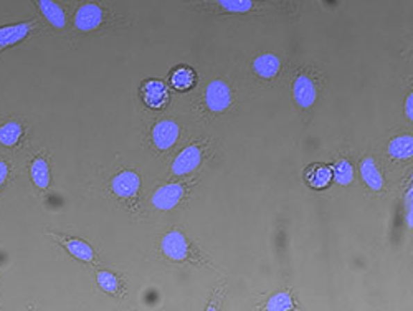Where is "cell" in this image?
Here are the masks:
<instances>
[{
    "label": "cell",
    "instance_id": "cell-3",
    "mask_svg": "<svg viewBox=\"0 0 413 311\" xmlns=\"http://www.w3.org/2000/svg\"><path fill=\"white\" fill-rule=\"evenodd\" d=\"M40 28L37 20H24L15 24L0 25V51H6L12 47L20 45Z\"/></svg>",
    "mask_w": 413,
    "mask_h": 311
},
{
    "label": "cell",
    "instance_id": "cell-22",
    "mask_svg": "<svg viewBox=\"0 0 413 311\" xmlns=\"http://www.w3.org/2000/svg\"><path fill=\"white\" fill-rule=\"evenodd\" d=\"M332 180L339 185H349L354 180V167L349 161L341 159L332 166Z\"/></svg>",
    "mask_w": 413,
    "mask_h": 311
},
{
    "label": "cell",
    "instance_id": "cell-6",
    "mask_svg": "<svg viewBox=\"0 0 413 311\" xmlns=\"http://www.w3.org/2000/svg\"><path fill=\"white\" fill-rule=\"evenodd\" d=\"M33 6L37 7L38 14L47 24L50 25L53 30H62L67 28L68 25V15L67 8H65L58 0H32Z\"/></svg>",
    "mask_w": 413,
    "mask_h": 311
},
{
    "label": "cell",
    "instance_id": "cell-23",
    "mask_svg": "<svg viewBox=\"0 0 413 311\" xmlns=\"http://www.w3.org/2000/svg\"><path fill=\"white\" fill-rule=\"evenodd\" d=\"M267 310H271V311H280V310H291L294 308V303L293 300H291V295L288 292H280L276 293V295H273L269 298V301L264 306Z\"/></svg>",
    "mask_w": 413,
    "mask_h": 311
},
{
    "label": "cell",
    "instance_id": "cell-18",
    "mask_svg": "<svg viewBox=\"0 0 413 311\" xmlns=\"http://www.w3.org/2000/svg\"><path fill=\"white\" fill-rule=\"evenodd\" d=\"M360 176H362L364 183L367 184L372 191L377 192L384 189V177H382L373 158H365L364 161L360 162Z\"/></svg>",
    "mask_w": 413,
    "mask_h": 311
},
{
    "label": "cell",
    "instance_id": "cell-27",
    "mask_svg": "<svg viewBox=\"0 0 413 311\" xmlns=\"http://www.w3.org/2000/svg\"><path fill=\"white\" fill-rule=\"evenodd\" d=\"M2 53H3V51H0V55H2Z\"/></svg>",
    "mask_w": 413,
    "mask_h": 311
},
{
    "label": "cell",
    "instance_id": "cell-19",
    "mask_svg": "<svg viewBox=\"0 0 413 311\" xmlns=\"http://www.w3.org/2000/svg\"><path fill=\"white\" fill-rule=\"evenodd\" d=\"M280 67H281L280 58L273 53L260 55V57H256L253 62V70L256 72V75L267 78V80H269V78H275L278 75V72H280Z\"/></svg>",
    "mask_w": 413,
    "mask_h": 311
},
{
    "label": "cell",
    "instance_id": "cell-4",
    "mask_svg": "<svg viewBox=\"0 0 413 311\" xmlns=\"http://www.w3.org/2000/svg\"><path fill=\"white\" fill-rule=\"evenodd\" d=\"M47 235L58 242V245H62V247L67 250L73 258H76V260L88 263V265H94V263H96V253H94V249L91 247L86 240L80 239V237L65 235V233H56V232H47Z\"/></svg>",
    "mask_w": 413,
    "mask_h": 311
},
{
    "label": "cell",
    "instance_id": "cell-13",
    "mask_svg": "<svg viewBox=\"0 0 413 311\" xmlns=\"http://www.w3.org/2000/svg\"><path fill=\"white\" fill-rule=\"evenodd\" d=\"M19 156L0 153V197L15 183L17 176H19Z\"/></svg>",
    "mask_w": 413,
    "mask_h": 311
},
{
    "label": "cell",
    "instance_id": "cell-16",
    "mask_svg": "<svg viewBox=\"0 0 413 311\" xmlns=\"http://www.w3.org/2000/svg\"><path fill=\"white\" fill-rule=\"evenodd\" d=\"M293 96H294V101H296L301 108H311L314 105L316 96H317L314 81L306 75L298 76L293 85Z\"/></svg>",
    "mask_w": 413,
    "mask_h": 311
},
{
    "label": "cell",
    "instance_id": "cell-10",
    "mask_svg": "<svg viewBox=\"0 0 413 311\" xmlns=\"http://www.w3.org/2000/svg\"><path fill=\"white\" fill-rule=\"evenodd\" d=\"M179 133H180L179 124H177L176 121L164 119V121H159V123L152 128L151 137L155 148L160 151H167L177 142Z\"/></svg>",
    "mask_w": 413,
    "mask_h": 311
},
{
    "label": "cell",
    "instance_id": "cell-26",
    "mask_svg": "<svg viewBox=\"0 0 413 311\" xmlns=\"http://www.w3.org/2000/svg\"><path fill=\"white\" fill-rule=\"evenodd\" d=\"M413 94H408V98H407V105H405V110H407V116H408V119H413Z\"/></svg>",
    "mask_w": 413,
    "mask_h": 311
},
{
    "label": "cell",
    "instance_id": "cell-15",
    "mask_svg": "<svg viewBox=\"0 0 413 311\" xmlns=\"http://www.w3.org/2000/svg\"><path fill=\"white\" fill-rule=\"evenodd\" d=\"M304 180L310 187L316 189V191H323L332 183V167L328 164H312L304 171Z\"/></svg>",
    "mask_w": 413,
    "mask_h": 311
},
{
    "label": "cell",
    "instance_id": "cell-11",
    "mask_svg": "<svg viewBox=\"0 0 413 311\" xmlns=\"http://www.w3.org/2000/svg\"><path fill=\"white\" fill-rule=\"evenodd\" d=\"M162 252L167 258L174 262H184L189 257V244L185 235L179 230H172L165 233L162 239Z\"/></svg>",
    "mask_w": 413,
    "mask_h": 311
},
{
    "label": "cell",
    "instance_id": "cell-9",
    "mask_svg": "<svg viewBox=\"0 0 413 311\" xmlns=\"http://www.w3.org/2000/svg\"><path fill=\"white\" fill-rule=\"evenodd\" d=\"M205 103L208 110L214 113H221L232 105V92L230 86L221 80H214L207 86L205 92Z\"/></svg>",
    "mask_w": 413,
    "mask_h": 311
},
{
    "label": "cell",
    "instance_id": "cell-1",
    "mask_svg": "<svg viewBox=\"0 0 413 311\" xmlns=\"http://www.w3.org/2000/svg\"><path fill=\"white\" fill-rule=\"evenodd\" d=\"M28 124L20 116H2L0 118V153H22L28 140Z\"/></svg>",
    "mask_w": 413,
    "mask_h": 311
},
{
    "label": "cell",
    "instance_id": "cell-17",
    "mask_svg": "<svg viewBox=\"0 0 413 311\" xmlns=\"http://www.w3.org/2000/svg\"><path fill=\"white\" fill-rule=\"evenodd\" d=\"M169 85L176 92H189V90H192L197 85V73L194 72V68L187 67V65H180L176 70H172L171 76H169Z\"/></svg>",
    "mask_w": 413,
    "mask_h": 311
},
{
    "label": "cell",
    "instance_id": "cell-12",
    "mask_svg": "<svg viewBox=\"0 0 413 311\" xmlns=\"http://www.w3.org/2000/svg\"><path fill=\"white\" fill-rule=\"evenodd\" d=\"M184 185L182 184H167L159 187L152 196V204L159 210H171L184 197Z\"/></svg>",
    "mask_w": 413,
    "mask_h": 311
},
{
    "label": "cell",
    "instance_id": "cell-25",
    "mask_svg": "<svg viewBox=\"0 0 413 311\" xmlns=\"http://www.w3.org/2000/svg\"><path fill=\"white\" fill-rule=\"evenodd\" d=\"M407 210H408V214H407V224H408V227L412 228V189L407 194Z\"/></svg>",
    "mask_w": 413,
    "mask_h": 311
},
{
    "label": "cell",
    "instance_id": "cell-7",
    "mask_svg": "<svg viewBox=\"0 0 413 311\" xmlns=\"http://www.w3.org/2000/svg\"><path fill=\"white\" fill-rule=\"evenodd\" d=\"M139 189H141V177L134 171H119L111 179V192L124 201L136 196Z\"/></svg>",
    "mask_w": 413,
    "mask_h": 311
},
{
    "label": "cell",
    "instance_id": "cell-24",
    "mask_svg": "<svg viewBox=\"0 0 413 311\" xmlns=\"http://www.w3.org/2000/svg\"><path fill=\"white\" fill-rule=\"evenodd\" d=\"M220 3L221 8H225L227 12H233V14H246L253 8L251 0H217Z\"/></svg>",
    "mask_w": 413,
    "mask_h": 311
},
{
    "label": "cell",
    "instance_id": "cell-20",
    "mask_svg": "<svg viewBox=\"0 0 413 311\" xmlns=\"http://www.w3.org/2000/svg\"><path fill=\"white\" fill-rule=\"evenodd\" d=\"M389 154L394 159H410L413 154V140L410 135L397 136L389 142Z\"/></svg>",
    "mask_w": 413,
    "mask_h": 311
},
{
    "label": "cell",
    "instance_id": "cell-5",
    "mask_svg": "<svg viewBox=\"0 0 413 311\" xmlns=\"http://www.w3.org/2000/svg\"><path fill=\"white\" fill-rule=\"evenodd\" d=\"M27 172L30 183L33 184L37 191H49L51 185V167L49 156L45 153H38L33 158H30L27 162Z\"/></svg>",
    "mask_w": 413,
    "mask_h": 311
},
{
    "label": "cell",
    "instance_id": "cell-14",
    "mask_svg": "<svg viewBox=\"0 0 413 311\" xmlns=\"http://www.w3.org/2000/svg\"><path fill=\"white\" fill-rule=\"evenodd\" d=\"M200 161H202V151L199 146H189L176 158L172 164V172L177 176L190 174L197 169Z\"/></svg>",
    "mask_w": 413,
    "mask_h": 311
},
{
    "label": "cell",
    "instance_id": "cell-8",
    "mask_svg": "<svg viewBox=\"0 0 413 311\" xmlns=\"http://www.w3.org/2000/svg\"><path fill=\"white\" fill-rule=\"evenodd\" d=\"M141 99L151 110H160L169 103L167 85L160 80H146L141 85Z\"/></svg>",
    "mask_w": 413,
    "mask_h": 311
},
{
    "label": "cell",
    "instance_id": "cell-21",
    "mask_svg": "<svg viewBox=\"0 0 413 311\" xmlns=\"http://www.w3.org/2000/svg\"><path fill=\"white\" fill-rule=\"evenodd\" d=\"M96 283L98 287L101 288V292L108 293V295H117V293H119V278H117L116 274H112L110 270H99L96 274Z\"/></svg>",
    "mask_w": 413,
    "mask_h": 311
},
{
    "label": "cell",
    "instance_id": "cell-2",
    "mask_svg": "<svg viewBox=\"0 0 413 311\" xmlns=\"http://www.w3.org/2000/svg\"><path fill=\"white\" fill-rule=\"evenodd\" d=\"M106 22V10L99 2H83L73 15V28L78 33H93L103 27Z\"/></svg>",
    "mask_w": 413,
    "mask_h": 311
}]
</instances>
